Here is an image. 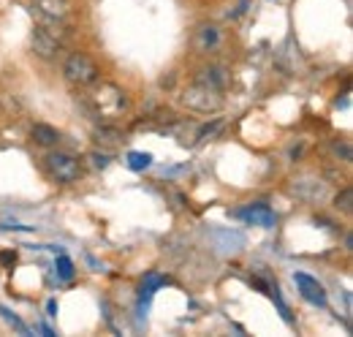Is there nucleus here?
Segmentation results:
<instances>
[{"instance_id":"nucleus-1","label":"nucleus","mask_w":353,"mask_h":337,"mask_svg":"<svg viewBox=\"0 0 353 337\" xmlns=\"http://www.w3.org/2000/svg\"><path fill=\"white\" fill-rule=\"evenodd\" d=\"M179 104L190 112H199V115H215L221 112L225 98H223V90H215V87H207L201 82H193L190 87L182 90L179 95Z\"/></svg>"},{"instance_id":"nucleus-2","label":"nucleus","mask_w":353,"mask_h":337,"mask_svg":"<svg viewBox=\"0 0 353 337\" xmlns=\"http://www.w3.org/2000/svg\"><path fill=\"white\" fill-rule=\"evenodd\" d=\"M63 77L65 82H71L74 87H92L101 79V68L95 66V60L88 57L85 52H71L63 63Z\"/></svg>"},{"instance_id":"nucleus-3","label":"nucleus","mask_w":353,"mask_h":337,"mask_svg":"<svg viewBox=\"0 0 353 337\" xmlns=\"http://www.w3.org/2000/svg\"><path fill=\"white\" fill-rule=\"evenodd\" d=\"M44 168L57 185H71V182H79V177H82V164H79V158H74L71 153H60V150L46 153Z\"/></svg>"},{"instance_id":"nucleus-4","label":"nucleus","mask_w":353,"mask_h":337,"mask_svg":"<svg viewBox=\"0 0 353 337\" xmlns=\"http://www.w3.org/2000/svg\"><path fill=\"white\" fill-rule=\"evenodd\" d=\"M114 90H117V87H112V84H101L98 90H92L88 98H85V104L92 109V115H95L98 120H101V117H109V115H114V112H120V109H125L123 93L109 101V95H112Z\"/></svg>"},{"instance_id":"nucleus-5","label":"nucleus","mask_w":353,"mask_h":337,"mask_svg":"<svg viewBox=\"0 0 353 337\" xmlns=\"http://www.w3.org/2000/svg\"><path fill=\"white\" fill-rule=\"evenodd\" d=\"M57 25H60V22H49V25H39V28L33 30V55H39V57H44V60H52V57L60 52L63 39L54 33Z\"/></svg>"},{"instance_id":"nucleus-6","label":"nucleus","mask_w":353,"mask_h":337,"mask_svg":"<svg viewBox=\"0 0 353 337\" xmlns=\"http://www.w3.org/2000/svg\"><path fill=\"white\" fill-rule=\"evenodd\" d=\"M294 193L299 199H305V202H323L329 188L318 177H302V180H294Z\"/></svg>"},{"instance_id":"nucleus-7","label":"nucleus","mask_w":353,"mask_h":337,"mask_svg":"<svg viewBox=\"0 0 353 337\" xmlns=\"http://www.w3.org/2000/svg\"><path fill=\"white\" fill-rule=\"evenodd\" d=\"M196 82L207 84V87H215V90H225V84H228V68L221 66V63L204 66V68L196 74Z\"/></svg>"},{"instance_id":"nucleus-8","label":"nucleus","mask_w":353,"mask_h":337,"mask_svg":"<svg viewBox=\"0 0 353 337\" xmlns=\"http://www.w3.org/2000/svg\"><path fill=\"white\" fill-rule=\"evenodd\" d=\"M294 280H296V286L302 289V296L312 302V305H326V291H323V286L315 280V278H310V275H302V272H296L294 275Z\"/></svg>"},{"instance_id":"nucleus-9","label":"nucleus","mask_w":353,"mask_h":337,"mask_svg":"<svg viewBox=\"0 0 353 337\" xmlns=\"http://www.w3.org/2000/svg\"><path fill=\"white\" fill-rule=\"evenodd\" d=\"M234 215L242 218V220H248V223H259V226H264V229H272V226H274V212L269 210L266 204H250V207L236 210Z\"/></svg>"},{"instance_id":"nucleus-10","label":"nucleus","mask_w":353,"mask_h":337,"mask_svg":"<svg viewBox=\"0 0 353 337\" xmlns=\"http://www.w3.org/2000/svg\"><path fill=\"white\" fill-rule=\"evenodd\" d=\"M30 136H33V142H36L39 147H57V142L63 139L57 128L46 126V123H36V126L30 128Z\"/></svg>"},{"instance_id":"nucleus-11","label":"nucleus","mask_w":353,"mask_h":337,"mask_svg":"<svg viewBox=\"0 0 353 337\" xmlns=\"http://www.w3.org/2000/svg\"><path fill=\"white\" fill-rule=\"evenodd\" d=\"M92 139H95L98 144H103V147H114V144L123 142V133L114 126H101L92 131Z\"/></svg>"},{"instance_id":"nucleus-12","label":"nucleus","mask_w":353,"mask_h":337,"mask_svg":"<svg viewBox=\"0 0 353 337\" xmlns=\"http://www.w3.org/2000/svg\"><path fill=\"white\" fill-rule=\"evenodd\" d=\"M218 44H221V33H218L215 25H204V28L199 30V49H201V52H210V49H215Z\"/></svg>"},{"instance_id":"nucleus-13","label":"nucleus","mask_w":353,"mask_h":337,"mask_svg":"<svg viewBox=\"0 0 353 337\" xmlns=\"http://www.w3.org/2000/svg\"><path fill=\"white\" fill-rule=\"evenodd\" d=\"M150 164H152V155L150 153H128V166L133 171H144Z\"/></svg>"},{"instance_id":"nucleus-14","label":"nucleus","mask_w":353,"mask_h":337,"mask_svg":"<svg viewBox=\"0 0 353 337\" xmlns=\"http://www.w3.org/2000/svg\"><path fill=\"white\" fill-rule=\"evenodd\" d=\"M54 267H57V278H63V280H71V278H74V261H71V258L60 256Z\"/></svg>"},{"instance_id":"nucleus-15","label":"nucleus","mask_w":353,"mask_h":337,"mask_svg":"<svg viewBox=\"0 0 353 337\" xmlns=\"http://www.w3.org/2000/svg\"><path fill=\"white\" fill-rule=\"evenodd\" d=\"M332 153L348 164V161H351V142H345V139H343V142H334V144H332Z\"/></svg>"},{"instance_id":"nucleus-16","label":"nucleus","mask_w":353,"mask_h":337,"mask_svg":"<svg viewBox=\"0 0 353 337\" xmlns=\"http://www.w3.org/2000/svg\"><path fill=\"white\" fill-rule=\"evenodd\" d=\"M351 202H353V193L351 188H345L343 193H337V199H334V207L343 212H351Z\"/></svg>"},{"instance_id":"nucleus-17","label":"nucleus","mask_w":353,"mask_h":337,"mask_svg":"<svg viewBox=\"0 0 353 337\" xmlns=\"http://www.w3.org/2000/svg\"><path fill=\"white\" fill-rule=\"evenodd\" d=\"M90 161H92V166L95 168H106L112 164V155L109 153H98V150H92L90 153Z\"/></svg>"},{"instance_id":"nucleus-18","label":"nucleus","mask_w":353,"mask_h":337,"mask_svg":"<svg viewBox=\"0 0 353 337\" xmlns=\"http://www.w3.org/2000/svg\"><path fill=\"white\" fill-rule=\"evenodd\" d=\"M218 128H221V120H215L212 126H204L201 131H199V139H207V136H212V133H215Z\"/></svg>"},{"instance_id":"nucleus-19","label":"nucleus","mask_w":353,"mask_h":337,"mask_svg":"<svg viewBox=\"0 0 353 337\" xmlns=\"http://www.w3.org/2000/svg\"><path fill=\"white\" fill-rule=\"evenodd\" d=\"M0 264H17V253L3 251V253H0Z\"/></svg>"},{"instance_id":"nucleus-20","label":"nucleus","mask_w":353,"mask_h":337,"mask_svg":"<svg viewBox=\"0 0 353 337\" xmlns=\"http://www.w3.org/2000/svg\"><path fill=\"white\" fill-rule=\"evenodd\" d=\"M248 3H250V0H239V6H236V11H231V17H234V19H236V17H242V14L248 11Z\"/></svg>"}]
</instances>
